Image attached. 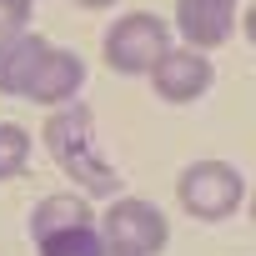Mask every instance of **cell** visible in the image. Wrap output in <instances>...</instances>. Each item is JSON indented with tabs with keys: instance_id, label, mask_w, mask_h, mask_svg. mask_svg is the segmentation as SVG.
I'll return each instance as SVG.
<instances>
[{
	"instance_id": "cell-1",
	"label": "cell",
	"mask_w": 256,
	"mask_h": 256,
	"mask_svg": "<svg viewBox=\"0 0 256 256\" xmlns=\"http://www.w3.org/2000/svg\"><path fill=\"white\" fill-rule=\"evenodd\" d=\"M176 46L171 26L151 10H126L120 20H110L106 40H100V60L116 76H151V66Z\"/></svg>"
},
{
	"instance_id": "cell-2",
	"label": "cell",
	"mask_w": 256,
	"mask_h": 256,
	"mask_svg": "<svg viewBox=\"0 0 256 256\" xmlns=\"http://www.w3.org/2000/svg\"><path fill=\"white\" fill-rule=\"evenodd\" d=\"M176 201L191 221H231L246 201V176L231 166V161H191L176 181Z\"/></svg>"
},
{
	"instance_id": "cell-3",
	"label": "cell",
	"mask_w": 256,
	"mask_h": 256,
	"mask_svg": "<svg viewBox=\"0 0 256 256\" xmlns=\"http://www.w3.org/2000/svg\"><path fill=\"white\" fill-rule=\"evenodd\" d=\"M100 236L110 251H126V256H161L166 241H171V221L156 201L146 196H116L106 211H100Z\"/></svg>"
},
{
	"instance_id": "cell-4",
	"label": "cell",
	"mask_w": 256,
	"mask_h": 256,
	"mask_svg": "<svg viewBox=\"0 0 256 256\" xmlns=\"http://www.w3.org/2000/svg\"><path fill=\"white\" fill-rule=\"evenodd\" d=\"M211 86H216V66H211L206 50L171 46V50L151 66V90H156L166 106H196Z\"/></svg>"
},
{
	"instance_id": "cell-5",
	"label": "cell",
	"mask_w": 256,
	"mask_h": 256,
	"mask_svg": "<svg viewBox=\"0 0 256 256\" xmlns=\"http://www.w3.org/2000/svg\"><path fill=\"white\" fill-rule=\"evenodd\" d=\"M86 90V60L66 46H46L40 66L30 70V86H26V100L46 106V110H66L76 106V96Z\"/></svg>"
},
{
	"instance_id": "cell-6",
	"label": "cell",
	"mask_w": 256,
	"mask_h": 256,
	"mask_svg": "<svg viewBox=\"0 0 256 256\" xmlns=\"http://www.w3.org/2000/svg\"><path fill=\"white\" fill-rule=\"evenodd\" d=\"M176 36L191 50H221L236 36V6H221V0H181L176 6Z\"/></svg>"
},
{
	"instance_id": "cell-7",
	"label": "cell",
	"mask_w": 256,
	"mask_h": 256,
	"mask_svg": "<svg viewBox=\"0 0 256 256\" xmlns=\"http://www.w3.org/2000/svg\"><path fill=\"white\" fill-rule=\"evenodd\" d=\"M46 46H50V40L36 36V30H20V36H6V40H0V96H26L30 70L40 66Z\"/></svg>"
},
{
	"instance_id": "cell-8",
	"label": "cell",
	"mask_w": 256,
	"mask_h": 256,
	"mask_svg": "<svg viewBox=\"0 0 256 256\" xmlns=\"http://www.w3.org/2000/svg\"><path fill=\"white\" fill-rule=\"evenodd\" d=\"M86 221H96L86 196H76V191L46 196V201H36V211H30V241H46V236L70 231V226H86Z\"/></svg>"
},
{
	"instance_id": "cell-9",
	"label": "cell",
	"mask_w": 256,
	"mask_h": 256,
	"mask_svg": "<svg viewBox=\"0 0 256 256\" xmlns=\"http://www.w3.org/2000/svg\"><path fill=\"white\" fill-rule=\"evenodd\" d=\"M36 251L40 256H106V236H100L96 221H86V226H70V231H56V236L36 241Z\"/></svg>"
},
{
	"instance_id": "cell-10",
	"label": "cell",
	"mask_w": 256,
	"mask_h": 256,
	"mask_svg": "<svg viewBox=\"0 0 256 256\" xmlns=\"http://www.w3.org/2000/svg\"><path fill=\"white\" fill-rule=\"evenodd\" d=\"M30 166V131L16 120H0V181H16Z\"/></svg>"
},
{
	"instance_id": "cell-11",
	"label": "cell",
	"mask_w": 256,
	"mask_h": 256,
	"mask_svg": "<svg viewBox=\"0 0 256 256\" xmlns=\"http://www.w3.org/2000/svg\"><path fill=\"white\" fill-rule=\"evenodd\" d=\"M30 16H36V0H0V40L30 30Z\"/></svg>"
},
{
	"instance_id": "cell-12",
	"label": "cell",
	"mask_w": 256,
	"mask_h": 256,
	"mask_svg": "<svg viewBox=\"0 0 256 256\" xmlns=\"http://www.w3.org/2000/svg\"><path fill=\"white\" fill-rule=\"evenodd\" d=\"M76 6H86V10H110V6H120V0H76Z\"/></svg>"
},
{
	"instance_id": "cell-13",
	"label": "cell",
	"mask_w": 256,
	"mask_h": 256,
	"mask_svg": "<svg viewBox=\"0 0 256 256\" xmlns=\"http://www.w3.org/2000/svg\"><path fill=\"white\" fill-rule=\"evenodd\" d=\"M106 256H126V251H110V246H106Z\"/></svg>"
},
{
	"instance_id": "cell-14",
	"label": "cell",
	"mask_w": 256,
	"mask_h": 256,
	"mask_svg": "<svg viewBox=\"0 0 256 256\" xmlns=\"http://www.w3.org/2000/svg\"><path fill=\"white\" fill-rule=\"evenodd\" d=\"M221 6H241V0H221Z\"/></svg>"
}]
</instances>
